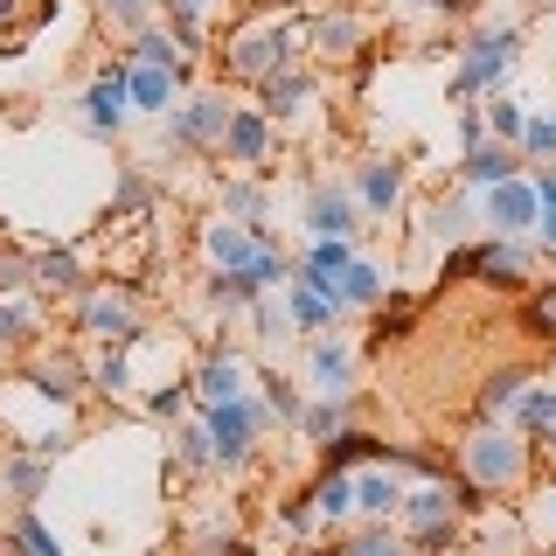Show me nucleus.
<instances>
[{
    "instance_id": "1",
    "label": "nucleus",
    "mask_w": 556,
    "mask_h": 556,
    "mask_svg": "<svg viewBox=\"0 0 556 556\" xmlns=\"http://www.w3.org/2000/svg\"><path fill=\"white\" fill-rule=\"evenodd\" d=\"M223 56H230V77L237 84H257V91H265L271 77L300 70V22H278V14H265V22H243Z\"/></svg>"
},
{
    "instance_id": "2",
    "label": "nucleus",
    "mask_w": 556,
    "mask_h": 556,
    "mask_svg": "<svg viewBox=\"0 0 556 556\" xmlns=\"http://www.w3.org/2000/svg\"><path fill=\"white\" fill-rule=\"evenodd\" d=\"M459 480L466 494H501V486L529 480V439L515 425H480L473 439L459 445Z\"/></svg>"
},
{
    "instance_id": "3",
    "label": "nucleus",
    "mask_w": 556,
    "mask_h": 556,
    "mask_svg": "<svg viewBox=\"0 0 556 556\" xmlns=\"http://www.w3.org/2000/svg\"><path fill=\"white\" fill-rule=\"evenodd\" d=\"M396 521H404V535H410L417 556L445 549L452 535H459V521H466V480H431V486H417V494H404Z\"/></svg>"
},
{
    "instance_id": "4",
    "label": "nucleus",
    "mask_w": 556,
    "mask_h": 556,
    "mask_svg": "<svg viewBox=\"0 0 556 556\" xmlns=\"http://www.w3.org/2000/svg\"><path fill=\"white\" fill-rule=\"evenodd\" d=\"M521 70V28H480L466 42V56L452 63V91L459 98H494Z\"/></svg>"
},
{
    "instance_id": "5",
    "label": "nucleus",
    "mask_w": 556,
    "mask_h": 556,
    "mask_svg": "<svg viewBox=\"0 0 556 556\" xmlns=\"http://www.w3.org/2000/svg\"><path fill=\"white\" fill-rule=\"evenodd\" d=\"M265 425H271V410L257 404V396H237V404H208V410H202V431H208V445H216V466H223V473L251 466V452H257V439H265Z\"/></svg>"
},
{
    "instance_id": "6",
    "label": "nucleus",
    "mask_w": 556,
    "mask_h": 556,
    "mask_svg": "<svg viewBox=\"0 0 556 556\" xmlns=\"http://www.w3.org/2000/svg\"><path fill=\"white\" fill-rule=\"evenodd\" d=\"M230 118H237L230 91H195L181 112H167V147H174V153H208V147L223 153V132H230Z\"/></svg>"
},
{
    "instance_id": "7",
    "label": "nucleus",
    "mask_w": 556,
    "mask_h": 556,
    "mask_svg": "<svg viewBox=\"0 0 556 556\" xmlns=\"http://www.w3.org/2000/svg\"><path fill=\"white\" fill-rule=\"evenodd\" d=\"M84 132L91 139H118L126 132V118H132V98H126V56H112V63H98L91 70V84H84Z\"/></svg>"
},
{
    "instance_id": "8",
    "label": "nucleus",
    "mask_w": 556,
    "mask_h": 556,
    "mask_svg": "<svg viewBox=\"0 0 556 556\" xmlns=\"http://www.w3.org/2000/svg\"><path fill=\"white\" fill-rule=\"evenodd\" d=\"M77 327H84L98 348H132V341H139V300H132V292L91 286V292L77 300Z\"/></svg>"
},
{
    "instance_id": "9",
    "label": "nucleus",
    "mask_w": 556,
    "mask_h": 556,
    "mask_svg": "<svg viewBox=\"0 0 556 556\" xmlns=\"http://www.w3.org/2000/svg\"><path fill=\"white\" fill-rule=\"evenodd\" d=\"M480 223H486L494 237H529L535 223H543V208H535V188H529V174H515V181L486 188V195H480Z\"/></svg>"
},
{
    "instance_id": "10",
    "label": "nucleus",
    "mask_w": 556,
    "mask_h": 556,
    "mask_svg": "<svg viewBox=\"0 0 556 556\" xmlns=\"http://www.w3.org/2000/svg\"><path fill=\"white\" fill-rule=\"evenodd\" d=\"M286 313H292V327H300V334H327V327L341 320V286L334 278H306V271H292L286 278Z\"/></svg>"
},
{
    "instance_id": "11",
    "label": "nucleus",
    "mask_w": 556,
    "mask_h": 556,
    "mask_svg": "<svg viewBox=\"0 0 556 556\" xmlns=\"http://www.w3.org/2000/svg\"><path fill=\"white\" fill-rule=\"evenodd\" d=\"M529 271H535V251H529V237H494V243H473V278L480 286H529Z\"/></svg>"
},
{
    "instance_id": "12",
    "label": "nucleus",
    "mask_w": 556,
    "mask_h": 556,
    "mask_svg": "<svg viewBox=\"0 0 556 556\" xmlns=\"http://www.w3.org/2000/svg\"><path fill=\"white\" fill-rule=\"evenodd\" d=\"M188 390H195V404H202V410H208V404H237V396H251V390H243V362H237V348H208Z\"/></svg>"
},
{
    "instance_id": "13",
    "label": "nucleus",
    "mask_w": 556,
    "mask_h": 556,
    "mask_svg": "<svg viewBox=\"0 0 556 556\" xmlns=\"http://www.w3.org/2000/svg\"><path fill=\"white\" fill-rule=\"evenodd\" d=\"M306 237H355V195L341 181L306 188Z\"/></svg>"
},
{
    "instance_id": "14",
    "label": "nucleus",
    "mask_w": 556,
    "mask_h": 556,
    "mask_svg": "<svg viewBox=\"0 0 556 556\" xmlns=\"http://www.w3.org/2000/svg\"><path fill=\"white\" fill-rule=\"evenodd\" d=\"M515 174H529V167H521V153L501 147V139H486V147L459 153V188H473V195H486V188H501V181H515Z\"/></svg>"
},
{
    "instance_id": "15",
    "label": "nucleus",
    "mask_w": 556,
    "mask_h": 556,
    "mask_svg": "<svg viewBox=\"0 0 556 556\" xmlns=\"http://www.w3.org/2000/svg\"><path fill=\"white\" fill-rule=\"evenodd\" d=\"M181 84H188L181 70H161V63H132V56H126V98H132V112H167Z\"/></svg>"
},
{
    "instance_id": "16",
    "label": "nucleus",
    "mask_w": 556,
    "mask_h": 556,
    "mask_svg": "<svg viewBox=\"0 0 556 556\" xmlns=\"http://www.w3.org/2000/svg\"><path fill=\"white\" fill-rule=\"evenodd\" d=\"M348 376H355V348H348V341H313L306 348V382H313V390H320V396H348Z\"/></svg>"
},
{
    "instance_id": "17",
    "label": "nucleus",
    "mask_w": 556,
    "mask_h": 556,
    "mask_svg": "<svg viewBox=\"0 0 556 556\" xmlns=\"http://www.w3.org/2000/svg\"><path fill=\"white\" fill-rule=\"evenodd\" d=\"M355 202L369 208V216H390V208L404 202V161H362L355 167Z\"/></svg>"
},
{
    "instance_id": "18",
    "label": "nucleus",
    "mask_w": 556,
    "mask_h": 556,
    "mask_svg": "<svg viewBox=\"0 0 556 556\" xmlns=\"http://www.w3.org/2000/svg\"><path fill=\"white\" fill-rule=\"evenodd\" d=\"M271 132H278V126H271L265 112H237L230 132H223V153H230L237 167H265V161H271Z\"/></svg>"
},
{
    "instance_id": "19",
    "label": "nucleus",
    "mask_w": 556,
    "mask_h": 556,
    "mask_svg": "<svg viewBox=\"0 0 556 556\" xmlns=\"http://www.w3.org/2000/svg\"><path fill=\"white\" fill-rule=\"evenodd\" d=\"M202 251L216 257V271H243V265L257 257V230H243V223L216 216V223H202Z\"/></svg>"
},
{
    "instance_id": "20",
    "label": "nucleus",
    "mask_w": 556,
    "mask_h": 556,
    "mask_svg": "<svg viewBox=\"0 0 556 556\" xmlns=\"http://www.w3.org/2000/svg\"><path fill=\"white\" fill-rule=\"evenodd\" d=\"M396 508H404V480H396L390 466L355 473V515H362V521H396Z\"/></svg>"
},
{
    "instance_id": "21",
    "label": "nucleus",
    "mask_w": 556,
    "mask_h": 556,
    "mask_svg": "<svg viewBox=\"0 0 556 556\" xmlns=\"http://www.w3.org/2000/svg\"><path fill=\"white\" fill-rule=\"evenodd\" d=\"M49 466L56 459H42V452H8V459H0V486L14 494V508H35V501H42Z\"/></svg>"
},
{
    "instance_id": "22",
    "label": "nucleus",
    "mask_w": 556,
    "mask_h": 556,
    "mask_svg": "<svg viewBox=\"0 0 556 556\" xmlns=\"http://www.w3.org/2000/svg\"><path fill=\"white\" fill-rule=\"evenodd\" d=\"M35 292L84 300V292H91V278H84V257H77V251H42V257H35Z\"/></svg>"
},
{
    "instance_id": "23",
    "label": "nucleus",
    "mask_w": 556,
    "mask_h": 556,
    "mask_svg": "<svg viewBox=\"0 0 556 556\" xmlns=\"http://www.w3.org/2000/svg\"><path fill=\"white\" fill-rule=\"evenodd\" d=\"M306 508H313V521H320V529L348 521V515H355V473H320V480L306 486Z\"/></svg>"
},
{
    "instance_id": "24",
    "label": "nucleus",
    "mask_w": 556,
    "mask_h": 556,
    "mask_svg": "<svg viewBox=\"0 0 556 556\" xmlns=\"http://www.w3.org/2000/svg\"><path fill=\"white\" fill-rule=\"evenodd\" d=\"M508 425H515V431H521V439H529V445H543L549 431H556V382H529Z\"/></svg>"
},
{
    "instance_id": "25",
    "label": "nucleus",
    "mask_w": 556,
    "mask_h": 556,
    "mask_svg": "<svg viewBox=\"0 0 556 556\" xmlns=\"http://www.w3.org/2000/svg\"><path fill=\"white\" fill-rule=\"evenodd\" d=\"M529 382H535L529 369H494V376H486V390H480V425H508Z\"/></svg>"
},
{
    "instance_id": "26",
    "label": "nucleus",
    "mask_w": 556,
    "mask_h": 556,
    "mask_svg": "<svg viewBox=\"0 0 556 556\" xmlns=\"http://www.w3.org/2000/svg\"><path fill=\"white\" fill-rule=\"evenodd\" d=\"M362 42H369V22H362V14H320V22H313V49H320V56H362Z\"/></svg>"
},
{
    "instance_id": "27",
    "label": "nucleus",
    "mask_w": 556,
    "mask_h": 556,
    "mask_svg": "<svg viewBox=\"0 0 556 556\" xmlns=\"http://www.w3.org/2000/svg\"><path fill=\"white\" fill-rule=\"evenodd\" d=\"M348 425H355V396H320V404H306V417H300V439L306 445H327Z\"/></svg>"
},
{
    "instance_id": "28",
    "label": "nucleus",
    "mask_w": 556,
    "mask_h": 556,
    "mask_svg": "<svg viewBox=\"0 0 556 556\" xmlns=\"http://www.w3.org/2000/svg\"><path fill=\"white\" fill-rule=\"evenodd\" d=\"M306 104H313V77H306V70H286V77L265 84V118H271V126H278V118H300Z\"/></svg>"
},
{
    "instance_id": "29",
    "label": "nucleus",
    "mask_w": 556,
    "mask_h": 556,
    "mask_svg": "<svg viewBox=\"0 0 556 556\" xmlns=\"http://www.w3.org/2000/svg\"><path fill=\"white\" fill-rule=\"evenodd\" d=\"M8 556H63V543L49 535V521L35 515V508H14V521H8Z\"/></svg>"
},
{
    "instance_id": "30",
    "label": "nucleus",
    "mask_w": 556,
    "mask_h": 556,
    "mask_svg": "<svg viewBox=\"0 0 556 556\" xmlns=\"http://www.w3.org/2000/svg\"><path fill=\"white\" fill-rule=\"evenodd\" d=\"M480 112H486V139H501V147H521V132H529V104H521V98L494 91V98H480Z\"/></svg>"
},
{
    "instance_id": "31",
    "label": "nucleus",
    "mask_w": 556,
    "mask_h": 556,
    "mask_svg": "<svg viewBox=\"0 0 556 556\" xmlns=\"http://www.w3.org/2000/svg\"><path fill=\"white\" fill-rule=\"evenodd\" d=\"M390 300V271L369 265V257H355V265L341 271V306H382Z\"/></svg>"
},
{
    "instance_id": "32",
    "label": "nucleus",
    "mask_w": 556,
    "mask_h": 556,
    "mask_svg": "<svg viewBox=\"0 0 556 556\" xmlns=\"http://www.w3.org/2000/svg\"><path fill=\"white\" fill-rule=\"evenodd\" d=\"M425 223H431V237H439V243H459V237L480 223V195H473V188H466V195H445Z\"/></svg>"
},
{
    "instance_id": "33",
    "label": "nucleus",
    "mask_w": 556,
    "mask_h": 556,
    "mask_svg": "<svg viewBox=\"0 0 556 556\" xmlns=\"http://www.w3.org/2000/svg\"><path fill=\"white\" fill-rule=\"evenodd\" d=\"M348 265H355V243H348V237H313L306 243V257H300V271L306 278H334V286H341V271Z\"/></svg>"
},
{
    "instance_id": "34",
    "label": "nucleus",
    "mask_w": 556,
    "mask_h": 556,
    "mask_svg": "<svg viewBox=\"0 0 556 556\" xmlns=\"http://www.w3.org/2000/svg\"><path fill=\"white\" fill-rule=\"evenodd\" d=\"M376 445H382V439H369V431L348 425V431H334V439L320 445V459H327V473H355L362 459H376Z\"/></svg>"
},
{
    "instance_id": "35",
    "label": "nucleus",
    "mask_w": 556,
    "mask_h": 556,
    "mask_svg": "<svg viewBox=\"0 0 556 556\" xmlns=\"http://www.w3.org/2000/svg\"><path fill=\"white\" fill-rule=\"evenodd\" d=\"M167 14V35L181 42V56H195L202 49V22H208V0H161Z\"/></svg>"
},
{
    "instance_id": "36",
    "label": "nucleus",
    "mask_w": 556,
    "mask_h": 556,
    "mask_svg": "<svg viewBox=\"0 0 556 556\" xmlns=\"http://www.w3.org/2000/svg\"><path fill=\"white\" fill-rule=\"evenodd\" d=\"M35 327H42V306H35L28 292H8V300H0V348L35 341Z\"/></svg>"
},
{
    "instance_id": "37",
    "label": "nucleus",
    "mask_w": 556,
    "mask_h": 556,
    "mask_svg": "<svg viewBox=\"0 0 556 556\" xmlns=\"http://www.w3.org/2000/svg\"><path fill=\"white\" fill-rule=\"evenodd\" d=\"M521 167H556V112H529V132H521Z\"/></svg>"
},
{
    "instance_id": "38",
    "label": "nucleus",
    "mask_w": 556,
    "mask_h": 556,
    "mask_svg": "<svg viewBox=\"0 0 556 556\" xmlns=\"http://www.w3.org/2000/svg\"><path fill=\"white\" fill-rule=\"evenodd\" d=\"M91 390H98V396H126V390H132V355H126V348H98Z\"/></svg>"
},
{
    "instance_id": "39",
    "label": "nucleus",
    "mask_w": 556,
    "mask_h": 556,
    "mask_svg": "<svg viewBox=\"0 0 556 556\" xmlns=\"http://www.w3.org/2000/svg\"><path fill=\"white\" fill-rule=\"evenodd\" d=\"M257 300H265V292H257L243 271H216V278H208V306H216V313H243V306H257Z\"/></svg>"
},
{
    "instance_id": "40",
    "label": "nucleus",
    "mask_w": 556,
    "mask_h": 556,
    "mask_svg": "<svg viewBox=\"0 0 556 556\" xmlns=\"http://www.w3.org/2000/svg\"><path fill=\"white\" fill-rule=\"evenodd\" d=\"M132 63H161V70H181V77H188L181 42H174V35H161V28H139V35H132Z\"/></svg>"
},
{
    "instance_id": "41",
    "label": "nucleus",
    "mask_w": 556,
    "mask_h": 556,
    "mask_svg": "<svg viewBox=\"0 0 556 556\" xmlns=\"http://www.w3.org/2000/svg\"><path fill=\"white\" fill-rule=\"evenodd\" d=\"M174 466H181V473H216V445H208L202 425H181V439H174Z\"/></svg>"
},
{
    "instance_id": "42",
    "label": "nucleus",
    "mask_w": 556,
    "mask_h": 556,
    "mask_svg": "<svg viewBox=\"0 0 556 556\" xmlns=\"http://www.w3.org/2000/svg\"><path fill=\"white\" fill-rule=\"evenodd\" d=\"M153 208V181L139 167H126L118 174V195H112V223H126V216H147Z\"/></svg>"
},
{
    "instance_id": "43",
    "label": "nucleus",
    "mask_w": 556,
    "mask_h": 556,
    "mask_svg": "<svg viewBox=\"0 0 556 556\" xmlns=\"http://www.w3.org/2000/svg\"><path fill=\"white\" fill-rule=\"evenodd\" d=\"M243 278H251V286L257 292H286V251H278V243H257V257H251V265H243Z\"/></svg>"
},
{
    "instance_id": "44",
    "label": "nucleus",
    "mask_w": 556,
    "mask_h": 556,
    "mask_svg": "<svg viewBox=\"0 0 556 556\" xmlns=\"http://www.w3.org/2000/svg\"><path fill=\"white\" fill-rule=\"evenodd\" d=\"M341 556H410V549L390 535V521H362V529L348 535V549H341Z\"/></svg>"
},
{
    "instance_id": "45",
    "label": "nucleus",
    "mask_w": 556,
    "mask_h": 556,
    "mask_svg": "<svg viewBox=\"0 0 556 556\" xmlns=\"http://www.w3.org/2000/svg\"><path fill=\"white\" fill-rule=\"evenodd\" d=\"M98 14H104V22H118L126 35H139V28H153L161 0H98Z\"/></svg>"
},
{
    "instance_id": "46",
    "label": "nucleus",
    "mask_w": 556,
    "mask_h": 556,
    "mask_svg": "<svg viewBox=\"0 0 556 556\" xmlns=\"http://www.w3.org/2000/svg\"><path fill=\"white\" fill-rule=\"evenodd\" d=\"M521 327H529L535 341H556V286L529 292V306H521Z\"/></svg>"
},
{
    "instance_id": "47",
    "label": "nucleus",
    "mask_w": 556,
    "mask_h": 556,
    "mask_svg": "<svg viewBox=\"0 0 556 556\" xmlns=\"http://www.w3.org/2000/svg\"><path fill=\"white\" fill-rule=\"evenodd\" d=\"M265 410H271V425H300V417H306V396L300 390H292V382H265Z\"/></svg>"
},
{
    "instance_id": "48",
    "label": "nucleus",
    "mask_w": 556,
    "mask_h": 556,
    "mask_svg": "<svg viewBox=\"0 0 556 556\" xmlns=\"http://www.w3.org/2000/svg\"><path fill=\"white\" fill-rule=\"evenodd\" d=\"M181 410H188V382H161L147 396V417H181Z\"/></svg>"
},
{
    "instance_id": "49",
    "label": "nucleus",
    "mask_w": 556,
    "mask_h": 556,
    "mask_svg": "<svg viewBox=\"0 0 556 556\" xmlns=\"http://www.w3.org/2000/svg\"><path fill=\"white\" fill-rule=\"evenodd\" d=\"M459 147L473 153V147H486V112L473 104V112H459Z\"/></svg>"
},
{
    "instance_id": "50",
    "label": "nucleus",
    "mask_w": 556,
    "mask_h": 556,
    "mask_svg": "<svg viewBox=\"0 0 556 556\" xmlns=\"http://www.w3.org/2000/svg\"><path fill=\"white\" fill-rule=\"evenodd\" d=\"M535 521H543V535L556 543V480L543 486V501H535Z\"/></svg>"
},
{
    "instance_id": "51",
    "label": "nucleus",
    "mask_w": 556,
    "mask_h": 556,
    "mask_svg": "<svg viewBox=\"0 0 556 556\" xmlns=\"http://www.w3.org/2000/svg\"><path fill=\"white\" fill-rule=\"evenodd\" d=\"M202 556H257L243 535H223V543H202Z\"/></svg>"
},
{
    "instance_id": "52",
    "label": "nucleus",
    "mask_w": 556,
    "mask_h": 556,
    "mask_svg": "<svg viewBox=\"0 0 556 556\" xmlns=\"http://www.w3.org/2000/svg\"><path fill=\"white\" fill-rule=\"evenodd\" d=\"M543 257H549V265H556V237H543Z\"/></svg>"
},
{
    "instance_id": "53",
    "label": "nucleus",
    "mask_w": 556,
    "mask_h": 556,
    "mask_svg": "<svg viewBox=\"0 0 556 556\" xmlns=\"http://www.w3.org/2000/svg\"><path fill=\"white\" fill-rule=\"evenodd\" d=\"M543 452H556V431H549V439H543Z\"/></svg>"
},
{
    "instance_id": "54",
    "label": "nucleus",
    "mask_w": 556,
    "mask_h": 556,
    "mask_svg": "<svg viewBox=\"0 0 556 556\" xmlns=\"http://www.w3.org/2000/svg\"><path fill=\"white\" fill-rule=\"evenodd\" d=\"M535 8H556V0H535Z\"/></svg>"
},
{
    "instance_id": "55",
    "label": "nucleus",
    "mask_w": 556,
    "mask_h": 556,
    "mask_svg": "<svg viewBox=\"0 0 556 556\" xmlns=\"http://www.w3.org/2000/svg\"><path fill=\"white\" fill-rule=\"evenodd\" d=\"M410 556H417V549H410Z\"/></svg>"
}]
</instances>
